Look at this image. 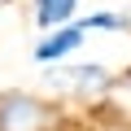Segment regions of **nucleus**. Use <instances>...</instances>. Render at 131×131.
<instances>
[{
  "instance_id": "obj_1",
  "label": "nucleus",
  "mask_w": 131,
  "mask_h": 131,
  "mask_svg": "<svg viewBox=\"0 0 131 131\" xmlns=\"http://www.w3.org/2000/svg\"><path fill=\"white\" fill-rule=\"evenodd\" d=\"M52 105L31 92H0V131H48Z\"/></svg>"
},
{
  "instance_id": "obj_2",
  "label": "nucleus",
  "mask_w": 131,
  "mask_h": 131,
  "mask_svg": "<svg viewBox=\"0 0 131 131\" xmlns=\"http://www.w3.org/2000/svg\"><path fill=\"white\" fill-rule=\"evenodd\" d=\"M48 88H61V92H74V96H96V92H109L118 83V74H109L101 61H88V66H66V70H44Z\"/></svg>"
},
{
  "instance_id": "obj_3",
  "label": "nucleus",
  "mask_w": 131,
  "mask_h": 131,
  "mask_svg": "<svg viewBox=\"0 0 131 131\" xmlns=\"http://www.w3.org/2000/svg\"><path fill=\"white\" fill-rule=\"evenodd\" d=\"M83 39H88V26H83L79 18H70V22L52 26V35H44V39L35 44V61H39V66H57L61 57L79 52V48H83Z\"/></svg>"
},
{
  "instance_id": "obj_4",
  "label": "nucleus",
  "mask_w": 131,
  "mask_h": 131,
  "mask_svg": "<svg viewBox=\"0 0 131 131\" xmlns=\"http://www.w3.org/2000/svg\"><path fill=\"white\" fill-rule=\"evenodd\" d=\"M70 18H79V0H35V26L39 31H52Z\"/></svg>"
},
{
  "instance_id": "obj_5",
  "label": "nucleus",
  "mask_w": 131,
  "mask_h": 131,
  "mask_svg": "<svg viewBox=\"0 0 131 131\" xmlns=\"http://www.w3.org/2000/svg\"><path fill=\"white\" fill-rule=\"evenodd\" d=\"M88 31H118V35H127L131 31V18L127 13H109V9H101V13H88V18H79Z\"/></svg>"
}]
</instances>
